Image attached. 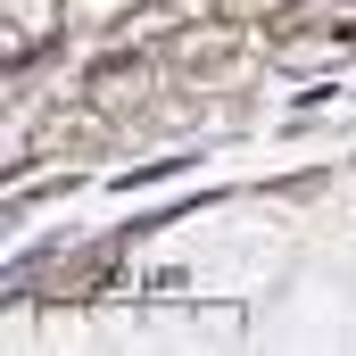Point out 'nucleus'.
<instances>
[{
  "instance_id": "obj_1",
  "label": "nucleus",
  "mask_w": 356,
  "mask_h": 356,
  "mask_svg": "<svg viewBox=\"0 0 356 356\" xmlns=\"http://www.w3.org/2000/svg\"><path fill=\"white\" fill-rule=\"evenodd\" d=\"M108 282H116V249H108V241H91V249H67V257H50V266H17V298L91 307Z\"/></svg>"
},
{
  "instance_id": "obj_2",
  "label": "nucleus",
  "mask_w": 356,
  "mask_h": 356,
  "mask_svg": "<svg viewBox=\"0 0 356 356\" xmlns=\"http://www.w3.org/2000/svg\"><path fill=\"white\" fill-rule=\"evenodd\" d=\"M158 58H166L175 83H241V75H249V42H241L232 25H182Z\"/></svg>"
},
{
  "instance_id": "obj_3",
  "label": "nucleus",
  "mask_w": 356,
  "mask_h": 356,
  "mask_svg": "<svg viewBox=\"0 0 356 356\" xmlns=\"http://www.w3.org/2000/svg\"><path fill=\"white\" fill-rule=\"evenodd\" d=\"M158 83H166V58L133 50V58H99V67H91V83H83V99H99L108 116H133V108H149V99H158Z\"/></svg>"
},
{
  "instance_id": "obj_4",
  "label": "nucleus",
  "mask_w": 356,
  "mask_h": 356,
  "mask_svg": "<svg viewBox=\"0 0 356 356\" xmlns=\"http://www.w3.org/2000/svg\"><path fill=\"white\" fill-rule=\"evenodd\" d=\"M33 141L58 149V158H83V149H108V141H116V116H108L99 99H83V108H50V116L33 124Z\"/></svg>"
},
{
  "instance_id": "obj_5",
  "label": "nucleus",
  "mask_w": 356,
  "mask_h": 356,
  "mask_svg": "<svg viewBox=\"0 0 356 356\" xmlns=\"http://www.w3.org/2000/svg\"><path fill=\"white\" fill-rule=\"evenodd\" d=\"M133 8H141V0H67L58 25H67V33H91V25H124Z\"/></svg>"
}]
</instances>
